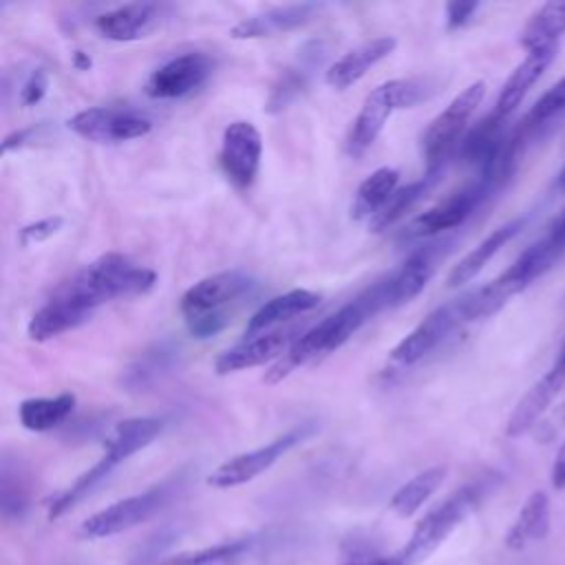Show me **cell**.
<instances>
[{"label": "cell", "mask_w": 565, "mask_h": 565, "mask_svg": "<svg viewBox=\"0 0 565 565\" xmlns=\"http://www.w3.org/2000/svg\"><path fill=\"white\" fill-rule=\"evenodd\" d=\"M73 408H75L73 393H60L55 397H31L20 404L18 417L26 430L44 433L60 426L73 413Z\"/></svg>", "instance_id": "cell-30"}, {"label": "cell", "mask_w": 565, "mask_h": 565, "mask_svg": "<svg viewBox=\"0 0 565 565\" xmlns=\"http://www.w3.org/2000/svg\"><path fill=\"white\" fill-rule=\"evenodd\" d=\"M563 254H565V205L550 221L545 232L530 247H525L521 256L499 278L516 296L525 287H530L536 278H541L547 269H552Z\"/></svg>", "instance_id": "cell-6"}, {"label": "cell", "mask_w": 565, "mask_h": 565, "mask_svg": "<svg viewBox=\"0 0 565 565\" xmlns=\"http://www.w3.org/2000/svg\"><path fill=\"white\" fill-rule=\"evenodd\" d=\"M444 479H446L444 466H430L417 472L393 492L388 501L391 512L399 519H411L435 494V490L444 483Z\"/></svg>", "instance_id": "cell-28"}, {"label": "cell", "mask_w": 565, "mask_h": 565, "mask_svg": "<svg viewBox=\"0 0 565 565\" xmlns=\"http://www.w3.org/2000/svg\"><path fill=\"white\" fill-rule=\"evenodd\" d=\"M68 128L82 139L95 143H119L148 135L152 121L132 108L93 106L75 113L68 119Z\"/></svg>", "instance_id": "cell-7"}, {"label": "cell", "mask_w": 565, "mask_h": 565, "mask_svg": "<svg viewBox=\"0 0 565 565\" xmlns=\"http://www.w3.org/2000/svg\"><path fill=\"white\" fill-rule=\"evenodd\" d=\"M163 15V7L157 2H128L108 9L95 18V29L106 40L132 42L152 33Z\"/></svg>", "instance_id": "cell-17"}, {"label": "cell", "mask_w": 565, "mask_h": 565, "mask_svg": "<svg viewBox=\"0 0 565 565\" xmlns=\"http://www.w3.org/2000/svg\"><path fill=\"white\" fill-rule=\"evenodd\" d=\"M430 179H433V177L426 174V177L419 179V181H411V183L397 188V190L393 192V196L386 201V205L369 221V227H371L373 232H382V230L395 225V223H397L402 216H406V212L426 194V190L430 188Z\"/></svg>", "instance_id": "cell-32"}, {"label": "cell", "mask_w": 565, "mask_h": 565, "mask_svg": "<svg viewBox=\"0 0 565 565\" xmlns=\"http://www.w3.org/2000/svg\"><path fill=\"white\" fill-rule=\"evenodd\" d=\"M154 282L157 274L152 269L132 263L124 254L110 252L88 263L62 282V287L97 309L108 300L143 296L154 287Z\"/></svg>", "instance_id": "cell-2"}, {"label": "cell", "mask_w": 565, "mask_h": 565, "mask_svg": "<svg viewBox=\"0 0 565 565\" xmlns=\"http://www.w3.org/2000/svg\"><path fill=\"white\" fill-rule=\"evenodd\" d=\"M313 433L311 424H302L271 441H267L260 448L234 455L232 459L223 461L218 468H214L207 477V486L212 488H236L243 486L252 479H256L258 475H263L265 470H269L282 455H287L294 446H298L300 441H305L309 435Z\"/></svg>", "instance_id": "cell-5"}, {"label": "cell", "mask_w": 565, "mask_h": 565, "mask_svg": "<svg viewBox=\"0 0 565 565\" xmlns=\"http://www.w3.org/2000/svg\"><path fill=\"white\" fill-rule=\"evenodd\" d=\"M437 249L435 247H422L413 252L397 269H393L388 276L380 278V291L384 300V309L399 307L408 300H413L430 280L437 267Z\"/></svg>", "instance_id": "cell-16"}, {"label": "cell", "mask_w": 565, "mask_h": 565, "mask_svg": "<svg viewBox=\"0 0 565 565\" xmlns=\"http://www.w3.org/2000/svg\"><path fill=\"white\" fill-rule=\"evenodd\" d=\"M547 532H550V497L543 490H534L521 505L512 525L508 527L503 543L508 550L519 552L532 543L543 541Z\"/></svg>", "instance_id": "cell-25"}, {"label": "cell", "mask_w": 565, "mask_h": 565, "mask_svg": "<svg viewBox=\"0 0 565 565\" xmlns=\"http://www.w3.org/2000/svg\"><path fill=\"white\" fill-rule=\"evenodd\" d=\"M318 302H320V296L309 289H291L287 294L274 296L252 313V318L245 327V333L256 335V333L269 331L280 322H287L296 316L309 313L311 309L318 307Z\"/></svg>", "instance_id": "cell-26"}, {"label": "cell", "mask_w": 565, "mask_h": 565, "mask_svg": "<svg viewBox=\"0 0 565 565\" xmlns=\"http://www.w3.org/2000/svg\"><path fill=\"white\" fill-rule=\"evenodd\" d=\"M252 285L254 280L241 269L216 271L212 276L196 280L192 287H188L185 294L181 296L179 309L185 322L210 316V313H218V311H234L232 305L238 302V298L247 294Z\"/></svg>", "instance_id": "cell-8"}, {"label": "cell", "mask_w": 565, "mask_h": 565, "mask_svg": "<svg viewBox=\"0 0 565 565\" xmlns=\"http://www.w3.org/2000/svg\"><path fill=\"white\" fill-rule=\"evenodd\" d=\"M395 46H397V40L391 38V35H382V38H373L369 42H362L360 46L347 51L342 57H338L327 68L324 82L331 88L344 90L351 84H355L358 79H362L371 66H375L380 60L391 55L395 51Z\"/></svg>", "instance_id": "cell-22"}, {"label": "cell", "mask_w": 565, "mask_h": 565, "mask_svg": "<svg viewBox=\"0 0 565 565\" xmlns=\"http://www.w3.org/2000/svg\"><path fill=\"white\" fill-rule=\"evenodd\" d=\"M168 543H170V534H166V532H159V534L150 536L146 541V545L132 556V561L128 565H159L157 561L163 554V550L168 547Z\"/></svg>", "instance_id": "cell-38"}, {"label": "cell", "mask_w": 565, "mask_h": 565, "mask_svg": "<svg viewBox=\"0 0 565 565\" xmlns=\"http://www.w3.org/2000/svg\"><path fill=\"white\" fill-rule=\"evenodd\" d=\"M338 565H399L395 552L384 554L366 539H347L340 547Z\"/></svg>", "instance_id": "cell-34"}, {"label": "cell", "mask_w": 565, "mask_h": 565, "mask_svg": "<svg viewBox=\"0 0 565 565\" xmlns=\"http://www.w3.org/2000/svg\"><path fill=\"white\" fill-rule=\"evenodd\" d=\"M556 188L561 190V192H565V168L558 172V177H556Z\"/></svg>", "instance_id": "cell-43"}, {"label": "cell", "mask_w": 565, "mask_h": 565, "mask_svg": "<svg viewBox=\"0 0 565 565\" xmlns=\"http://www.w3.org/2000/svg\"><path fill=\"white\" fill-rule=\"evenodd\" d=\"M265 541L267 539H263V534H249L232 541H221L207 547L172 554L163 558L159 565H243L260 552Z\"/></svg>", "instance_id": "cell-23"}, {"label": "cell", "mask_w": 565, "mask_h": 565, "mask_svg": "<svg viewBox=\"0 0 565 565\" xmlns=\"http://www.w3.org/2000/svg\"><path fill=\"white\" fill-rule=\"evenodd\" d=\"M320 4L316 2H298V4H282L267 9L263 13H254L243 18L232 26V38L236 40H254V38H269L276 33L294 31L316 18Z\"/></svg>", "instance_id": "cell-20"}, {"label": "cell", "mask_w": 565, "mask_h": 565, "mask_svg": "<svg viewBox=\"0 0 565 565\" xmlns=\"http://www.w3.org/2000/svg\"><path fill=\"white\" fill-rule=\"evenodd\" d=\"M483 497L481 483H466L441 503L428 510L415 525L411 539L395 552L399 565H419L424 563L479 505Z\"/></svg>", "instance_id": "cell-3"}, {"label": "cell", "mask_w": 565, "mask_h": 565, "mask_svg": "<svg viewBox=\"0 0 565 565\" xmlns=\"http://www.w3.org/2000/svg\"><path fill=\"white\" fill-rule=\"evenodd\" d=\"M214 62L205 53H183L152 71L146 95L152 99H174L196 90L212 73Z\"/></svg>", "instance_id": "cell-13"}, {"label": "cell", "mask_w": 565, "mask_h": 565, "mask_svg": "<svg viewBox=\"0 0 565 565\" xmlns=\"http://www.w3.org/2000/svg\"><path fill=\"white\" fill-rule=\"evenodd\" d=\"M556 364H561V366H565V340H563V344H561V349H558V355H556V360H554Z\"/></svg>", "instance_id": "cell-42"}, {"label": "cell", "mask_w": 565, "mask_h": 565, "mask_svg": "<svg viewBox=\"0 0 565 565\" xmlns=\"http://www.w3.org/2000/svg\"><path fill=\"white\" fill-rule=\"evenodd\" d=\"M260 157L263 139L252 121L238 119L223 130L218 161L234 188L247 190L254 183L260 168Z\"/></svg>", "instance_id": "cell-10"}, {"label": "cell", "mask_w": 565, "mask_h": 565, "mask_svg": "<svg viewBox=\"0 0 565 565\" xmlns=\"http://www.w3.org/2000/svg\"><path fill=\"white\" fill-rule=\"evenodd\" d=\"M525 225V218H512L503 225H499L497 230H492L475 249H470L448 274V287H461L466 282H470L490 260L492 256L505 245L510 243Z\"/></svg>", "instance_id": "cell-27"}, {"label": "cell", "mask_w": 565, "mask_h": 565, "mask_svg": "<svg viewBox=\"0 0 565 565\" xmlns=\"http://www.w3.org/2000/svg\"><path fill=\"white\" fill-rule=\"evenodd\" d=\"M46 88H49V75L42 68H35L29 73L26 82L20 88V102L24 106H33L44 97Z\"/></svg>", "instance_id": "cell-37"}, {"label": "cell", "mask_w": 565, "mask_h": 565, "mask_svg": "<svg viewBox=\"0 0 565 565\" xmlns=\"http://www.w3.org/2000/svg\"><path fill=\"white\" fill-rule=\"evenodd\" d=\"M552 486L556 490H565V441L561 444L556 459L552 463Z\"/></svg>", "instance_id": "cell-40"}, {"label": "cell", "mask_w": 565, "mask_h": 565, "mask_svg": "<svg viewBox=\"0 0 565 565\" xmlns=\"http://www.w3.org/2000/svg\"><path fill=\"white\" fill-rule=\"evenodd\" d=\"M166 499H168L166 486H157L152 490L115 501L108 508H104V510L90 514L86 521H82L79 534L84 539H108V536L121 534L130 527H137L143 521H148L166 503Z\"/></svg>", "instance_id": "cell-9"}, {"label": "cell", "mask_w": 565, "mask_h": 565, "mask_svg": "<svg viewBox=\"0 0 565 565\" xmlns=\"http://www.w3.org/2000/svg\"><path fill=\"white\" fill-rule=\"evenodd\" d=\"M393 110H397V102H395V93H393V84L391 79L375 86L362 102V108L358 113V117L353 119L349 139H347V152L351 157H360L364 154L373 141L380 137L386 119L393 115Z\"/></svg>", "instance_id": "cell-19"}, {"label": "cell", "mask_w": 565, "mask_h": 565, "mask_svg": "<svg viewBox=\"0 0 565 565\" xmlns=\"http://www.w3.org/2000/svg\"><path fill=\"white\" fill-rule=\"evenodd\" d=\"M483 95H486V82L479 79L468 84L428 124V128L422 135V150L428 166V177H435L439 168L448 161V157L459 148L475 110L483 102Z\"/></svg>", "instance_id": "cell-4"}, {"label": "cell", "mask_w": 565, "mask_h": 565, "mask_svg": "<svg viewBox=\"0 0 565 565\" xmlns=\"http://www.w3.org/2000/svg\"><path fill=\"white\" fill-rule=\"evenodd\" d=\"M477 9H479L477 2H448L446 4V24H448V29L463 26Z\"/></svg>", "instance_id": "cell-39"}, {"label": "cell", "mask_w": 565, "mask_h": 565, "mask_svg": "<svg viewBox=\"0 0 565 565\" xmlns=\"http://www.w3.org/2000/svg\"><path fill=\"white\" fill-rule=\"evenodd\" d=\"M300 327H276L263 333H256L236 347L223 351L216 362L214 371L218 375H227L234 371L252 369L271 360H278L300 335Z\"/></svg>", "instance_id": "cell-14"}, {"label": "cell", "mask_w": 565, "mask_h": 565, "mask_svg": "<svg viewBox=\"0 0 565 565\" xmlns=\"http://www.w3.org/2000/svg\"><path fill=\"white\" fill-rule=\"evenodd\" d=\"M563 110H565V77L558 79L547 93H543V97L530 108V113L525 115V119L519 128L521 135H527V132L541 128L547 119L556 117Z\"/></svg>", "instance_id": "cell-33"}, {"label": "cell", "mask_w": 565, "mask_h": 565, "mask_svg": "<svg viewBox=\"0 0 565 565\" xmlns=\"http://www.w3.org/2000/svg\"><path fill=\"white\" fill-rule=\"evenodd\" d=\"M563 384H565V366L554 362L550 366V371L541 380H536L527 388V393L519 399V404L514 406V411L508 417L505 435L521 437V435L530 433L541 422V417L547 413V408L561 393Z\"/></svg>", "instance_id": "cell-18"}, {"label": "cell", "mask_w": 565, "mask_h": 565, "mask_svg": "<svg viewBox=\"0 0 565 565\" xmlns=\"http://www.w3.org/2000/svg\"><path fill=\"white\" fill-rule=\"evenodd\" d=\"M75 62H77V66H79V68H88V66H90V60H86V57L82 55V51H77V53H75Z\"/></svg>", "instance_id": "cell-41"}, {"label": "cell", "mask_w": 565, "mask_h": 565, "mask_svg": "<svg viewBox=\"0 0 565 565\" xmlns=\"http://www.w3.org/2000/svg\"><path fill=\"white\" fill-rule=\"evenodd\" d=\"M494 190L497 188L490 181L479 177L472 185L455 192L446 201H441L435 207H430L424 214H419L408 225L406 234L415 236V238H424V236H433V234L459 227L486 201V196L490 192H494Z\"/></svg>", "instance_id": "cell-12"}, {"label": "cell", "mask_w": 565, "mask_h": 565, "mask_svg": "<svg viewBox=\"0 0 565 565\" xmlns=\"http://www.w3.org/2000/svg\"><path fill=\"white\" fill-rule=\"evenodd\" d=\"M377 296L380 294L375 285H371L351 302L342 305L338 311L313 324L309 331L300 333V338L278 358V362L269 366L263 380L267 384H276L309 360L340 349L369 318L382 311V305H377Z\"/></svg>", "instance_id": "cell-1"}, {"label": "cell", "mask_w": 565, "mask_h": 565, "mask_svg": "<svg viewBox=\"0 0 565 565\" xmlns=\"http://www.w3.org/2000/svg\"><path fill=\"white\" fill-rule=\"evenodd\" d=\"M163 430V419L159 417H128L119 422L104 441V457L115 466L132 457L135 452L150 446Z\"/></svg>", "instance_id": "cell-24"}, {"label": "cell", "mask_w": 565, "mask_h": 565, "mask_svg": "<svg viewBox=\"0 0 565 565\" xmlns=\"http://www.w3.org/2000/svg\"><path fill=\"white\" fill-rule=\"evenodd\" d=\"M556 51H558V44L530 51L503 82L492 113L508 119L516 110V106H521V102L525 99L530 88L539 82V77L545 73V68L552 64V60L556 57Z\"/></svg>", "instance_id": "cell-21"}, {"label": "cell", "mask_w": 565, "mask_h": 565, "mask_svg": "<svg viewBox=\"0 0 565 565\" xmlns=\"http://www.w3.org/2000/svg\"><path fill=\"white\" fill-rule=\"evenodd\" d=\"M0 499H2L4 519H20L29 508V488L24 486V479L18 472L15 475L11 472L9 461L2 463Z\"/></svg>", "instance_id": "cell-35"}, {"label": "cell", "mask_w": 565, "mask_h": 565, "mask_svg": "<svg viewBox=\"0 0 565 565\" xmlns=\"http://www.w3.org/2000/svg\"><path fill=\"white\" fill-rule=\"evenodd\" d=\"M95 307L66 291L62 285L53 291V296L31 316L26 324V335L35 342L51 340L64 331H71L86 320H90Z\"/></svg>", "instance_id": "cell-15"}, {"label": "cell", "mask_w": 565, "mask_h": 565, "mask_svg": "<svg viewBox=\"0 0 565 565\" xmlns=\"http://www.w3.org/2000/svg\"><path fill=\"white\" fill-rule=\"evenodd\" d=\"M565 33V2L541 4L521 31V46L530 53L543 46H554Z\"/></svg>", "instance_id": "cell-31"}, {"label": "cell", "mask_w": 565, "mask_h": 565, "mask_svg": "<svg viewBox=\"0 0 565 565\" xmlns=\"http://www.w3.org/2000/svg\"><path fill=\"white\" fill-rule=\"evenodd\" d=\"M399 183V172L395 168H377L373 170L358 188L355 192V201L351 205V216L355 221L362 218H373L384 205L386 201L393 196V192L397 190Z\"/></svg>", "instance_id": "cell-29"}, {"label": "cell", "mask_w": 565, "mask_h": 565, "mask_svg": "<svg viewBox=\"0 0 565 565\" xmlns=\"http://www.w3.org/2000/svg\"><path fill=\"white\" fill-rule=\"evenodd\" d=\"M62 223H64L62 216H49V218H40L35 223H29L20 230V243L22 245H38V243L51 238L53 234H57Z\"/></svg>", "instance_id": "cell-36"}, {"label": "cell", "mask_w": 565, "mask_h": 565, "mask_svg": "<svg viewBox=\"0 0 565 565\" xmlns=\"http://www.w3.org/2000/svg\"><path fill=\"white\" fill-rule=\"evenodd\" d=\"M463 322L461 316V300L446 302L430 311L408 335H404L395 349L391 351V362L399 366H411L435 351L459 324Z\"/></svg>", "instance_id": "cell-11"}]
</instances>
